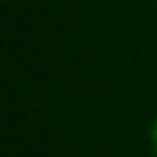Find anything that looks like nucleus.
Returning a JSON list of instances; mask_svg holds the SVG:
<instances>
[{"mask_svg": "<svg viewBox=\"0 0 157 157\" xmlns=\"http://www.w3.org/2000/svg\"><path fill=\"white\" fill-rule=\"evenodd\" d=\"M150 147H152V152L157 157V115H155V120L150 125Z\"/></svg>", "mask_w": 157, "mask_h": 157, "instance_id": "f257e3e1", "label": "nucleus"}]
</instances>
